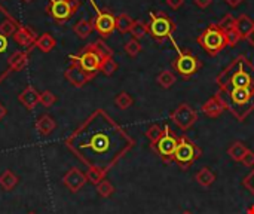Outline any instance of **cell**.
Instances as JSON below:
<instances>
[{
    "mask_svg": "<svg viewBox=\"0 0 254 214\" xmlns=\"http://www.w3.org/2000/svg\"><path fill=\"white\" fill-rule=\"evenodd\" d=\"M64 77L74 86V88H82L83 85H86L89 80H92L95 76L88 74L86 71H83L77 64L71 63L70 67L64 71Z\"/></svg>",
    "mask_w": 254,
    "mask_h": 214,
    "instance_id": "obj_15",
    "label": "cell"
},
{
    "mask_svg": "<svg viewBox=\"0 0 254 214\" xmlns=\"http://www.w3.org/2000/svg\"><path fill=\"white\" fill-rule=\"evenodd\" d=\"M92 30H94L92 22L88 21V19H80V21H77V22L74 24V27H73V31H74L76 36L80 37V39H86V37L91 34Z\"/></svg>",
    "mask_w": 254,
    "mask_h": 214,
    "instance_id": "obj_26",
    "label": "cell"
},
{
    "mask_svg": "<svg viewBox=\"0 0 254 214\" xmlns=\"http://www.w3.org/2000/svg\"><path fill=\"white\" fill-rule=\"evenodd\" d=\"M249 152V147L243 143V142H234L232 144H231V147L228 149V155L234 159V161H237V162H241L243 161V158H244V155Z\"/></svg>",
    "mask_w": 254,
    "mask_h": 214,
    "instance_id": "obj_25",
    "label": "cell"
},
{
    "mask_svg": "<svg viewBox=\"0 0 254 214\" xmlns=\"http://www.w3.org/2000/svg\"><path fill=\"white\" fill-rule=\"evenodd\" d=\"M28 54L30 51H21V49H16L12 55H10V60H9V67H10V71H21L27 67L28 64Z\"/></svg>",
    "mask_w": 254,
    "mask_h": 214,
    "instance_id": "obj_19",
    "label": "cell"
},
{
    "mask_svg": "<svg viewBox=\"0 0 254 214\" xmlns=\"http://www.w3.org/2000/svg\"><path fill=\"white\" fill-rule=\"evenodd\" d=\"M246 167H249V168H254V152L253 150H250L249 149V152L244 155V158H243V161H241Z\"/></svg>",
    "mask_w": 254,
    "mask_h": 214,
    "instance_id": "obj_41",
    "label": "cell"
},
{
    "mask_svg": "<svg viewBox=\"0 0 254 214\" xmlns=\"http://www.w3.org/2000/svg\"><path fill=\"white\" fill-rule=\"evenodd\" d=\"M21 24L0 4V83L9 76L10 67L9 60L13 52H10L9 39L13 36Z\"/></svg>",
    "mask_w": 254,
    "mask_h": 214,
    "instance_id": "obj_4",
    "label": "cell"
},
{
    "mask_svg": "<svg viewBox=\"0 0 254 214\" xmlns=\"http://www.w3.org/2000/svg\"><path fill=\"white\" fill-rule=\"evenodd\" d=\"M79 7L80 0H49L46 12L55 22L64 24L77 12Z\"/></svg>",
    "mask_w": 254,
    "mask_h": 214,
    "instance_id": "obj_9",
    "label": "cell"
},
{
    "mask_svg": "<svg viewBox=\"0 0 254 214\" xmlns=\"http://www.w3.org/2000/svg\"><path fill=\"white\" fill-rule=\"evenodd\" d=\"M235 22H237V18L235 16H232L231 13H228V15H225L220 21H219V28L220 30H223L225 33L226 31H229V30H232V28H235Z\"/></svg>",
    "mask_w": 254,
    "mask_h": 214,
    "instance_id": "obj_37",
    "label": "cell"
},
{
    "mask_svg": "<svg viewBox=\"0 0 254 214\" xmlns=\"http://www.w3.org/2000/svg\"><path fill=\"white\" fill-rule=\"evenodd\" d=\"M149 33L153 39L162 42L164 39H171L173 37V31H174V24L173 21L164 15V13H155L150 12V22L147 25Z\"/></svg>",
    "mask_w": 254,
    "mask_h": 214,
    "instance_id": "obj_11",
    "label": "cell"
},
{
    "mask_svg": "<svg viewBox=\"0 0 254 214\" xmlns=\"http://www.w3.org/2000/svg\"><path fill=\"white\" fill-rule=\"evenodd\" d=\"M229 110L240 122L254 110V88H235L217 92Z\"/></svg>",
    "mask_w": 254,
    "mask_h": 214,
    "instance_id": "obj_3",
    "label": "cell"
},
{
    "mask_svg": "<svg viewBox=\"0 0 254 214\" xmlns=\"http://www.w3.org/2000/svg\"><path fill=\"white\" fill-rule=\"evenodd\" d=\"M249 214H254V206H253V207H250V209H249Z\"/></svg>",
    "mask_w": 254,
    "mask_h": 214,
    "instance_id": "obj_47",
    "label": "cell"
},
{
    "mask_svg": "<svg viewBox=\"0 0 254 214\" xmlns=\"http://www.w3.org/2000/svg\"><path fill=\"white\" fill-rule=\"evenodd\" d=\"M34 127H36V130H37V133L40 134V136H49L54 130H55V127H57V124H55V121L52 119V116H49V115H42L37 121H36V124H34Z\"/></svg>",
    "mask_w": 254,
    "mask_h": 214,
    "instance_id": "obj_20",
    "label": "cell"
},
{
    "mask_svg": "<svg viewBox=\"0 0 254 214\" xmlns=\"http://www.w3.org/2000/svg\"><path fill=\"white\" fill-rule=\"evenodd\" d=\"M177 146H179V137L170 130L168 125H165L164 127V134L150 147L162 159V162L170 164V162H174V153H176Z\"/></svg>",
    "mask_w": 254,
    "mask_h": 214,
    "instance_id": "obj_8",
    "label": "cell"
},
{
    "mask_svg": "<svg viewBox=\"0 0 254 214\" xmlns=\"http://www.w3.org/2000/svg\"><path fill=\"white\" fill-rule=\"evenodd\" d=\"M182 214H193V213H192V212H189V210H186V212H183Z\"/></svg>",
    "mask_w": 254,
    "mask_h": 214,
    "instance_id": "obj_48",
    "label": "cell"
},
{
    "mask_svg": "<svg viewBox=\"0 0 254 214\" xmlns=\"http://www.w3.org/2000/svg\"><path fill=\"white\" fill-rule=\"evenodd\" d=\"M193 3H195L196 6H199V7L205 9V7H208V6L213 3V0H193Z\"/></svg>",
    "mask_w": 254,
    "mask_h": 214,
    "instance_id": "obj_43",
    "label": "cell"
},
{
    "mask_svg": "<svg viewBox=\"0 0 254 214\" xmlns=\"http://www.w3.org/2000/svg\"><path fill=\"white\" fill-rule=\"evenodd\" d=\"M28 214H36V213H28Z\"/></svg>",
    "mask_w": 254,
    "mask_h": 214,
    "instance_id": "obj_50",
    "label": "cell"
},
{
    "mask_svg": "<svg viewBox=\"0 0 254 214\" xmlns=\"http://www.w3.org/2000/svg\"><path fill=\"white\" fill-rule=\"evenodd\" d=\"M183 3H185V0H167V4L171 9H179Z\"/></svg>",
    "mask_w": 254,
    "mask_h": 214,
    "instance_id": "obj_42",
    "label": "cell"
},
{
    "mask_svg": "<svg viewBox=\"0 0 254 214\" xmlns=\"http://www.w3.org/2000/svg\"><path fill=\"white\" fill-rule=\"evenodd\" d=\"M171 42L176 45V42H174L173 37H171ZM176 48H177L179 55H177V58L174 60L173 67H174V70H176L183 79H189V77H192L195 73H198V70L201 69V61L198 60V57H195V55L190 54L189 51H182L177 45H176Z\"/></svg>",
    "mask_w": 254,
    "mask_h": 214,
    "instance_id": "obj_10",
    "label": "cell"
},
{
    "mask_svg": "<svg viewBox=\"0 0 254 214\" xmlns=\"http://www.w3.org/2000/svg\"><path fill=\"white\" fill-rule=\"evenodd\" d=\"M55 101H57V97L54 95V92H51V91H43V92H40V104L43 106V107H51V106H54L55 104Z\"/></svg>",
    "mask_w": 254,
    "mask_h": 214,
    "instance_id": "obj_38",
    "label": "cell"
},
{
    "mask_svg": "<svg viewBox=\"0 0 254 214\" xmlns=\"http://www.w3.org/2000/svg\"><path fill=\"white\" fill-rule=\"evenodd\" d=\"M68 60L71 63L77 64L83 71H86L88 74H92V76H95L100 71V67H101V63H103V58L95 51L94 43L86 45L79 54L70 55Z\"/></svg>",
    "mask_w": 254,
    "mask_h": 214,
    "instance_id": "obj_7",
    "label": "cell"
},
{
    "mask_svg": "<svg viewBox=\"0 0 254 214\" xmlns=\"http://www.w3.org/2000/svg\"><path fill=\"white\" fill-rule=\"evenodd\" d=\"M202 156V150L198 144H195L189 137H179V146L174 153V162L183 170H189V167Z\"/></svg>",
    "mask_w": 254,
    "mask_h": 214,
    "instance_id": "obj_5",
    "label": "cell"
},
{
    "mask_svg": "<svg viewBox=\"0 0 254 214\" xmlns=\"http://www.w3.org/2000/svg\"><path fill=\"white\" fill-rule=\"evenodd\" d=\"M149 33L147 24H144L143 21H134L132 27H131V34L134 36V39H143L146 34Z\"/></svg>",
    "mask_w": 254,
    "mask_h": 214,
    "instance_id": "obj_33",
    "label": "cell"
},
{
    "mask_svg": "<svg viewBox=\"0 0 254 214\" xmlns=\"http://www.w3.org/2000/svg\"><path fill=\"white\" fill-rule=\"evenodd\" d=\"M134 21L129 15L127 13H121L118 18H116V28L121 31V33H128L131 31V27H132Z\"/></svg>",
    "mask_w": 254,
    "mask_h": 214,
    "instance_id": "obj_27",
    "label": "cell"
},
{
    "mask_svg": "<svg viewBox=\"0 0 254 214\" xmlns=\"http://www.w3.org/2000/svg\"><path fill=\"white\" fill-rule=\"evenodd\" d=\"M55 45H57V42H55V39L52 37V34H49V33L40 34V36L36 39V42H34V46H36L39 51L45 52V54L51 52V51L55 48Z\"/></svg>",
    "mask_w": 254,
    "mask_h": 214,
    "instance_id": "obj_21",
    "label": "cell"
},
{
    "mask_svg": "<svg viewBox=\"0 0 254 214\" xmlns=\"http://www.w3.org/2000/svg\"><path fill=\"white\" fill-rule=\"evenodd\" d=\"M12 39H13L15 43L19 45L21 48L30 49V48H34V42H36L37 36H36V33H34L28 25H22V24H21V25L16 28V31L13 33Z\"/></svg>",
    "mask_w": 254,
    "mask_h": 214,
    "instance_id": "obj_16",
    "label": "cell"
},
{
    "mask_svg": "<svg viewBox=\"0 0 254 214\" xmlns=\"http://www.w3.org/2000/svg\"><path fill=\"white\" fill-rule=\"evenodd\" d=\"M171 119L182 131H188L189 128H192L196 124L198 113L188 103H183L171 113Z\"/></svg>",
    "mask_w": 254,
    "mask_h": 214,
    "instance_id": "obj_13",
    "label": "cell"
},
{
    "mask_svg": "<svg viewBox=\"0 0 254 214\" xmlns=\"http://www.w3.org/2000/svg\"><path fill=\"white\" fill-rule=\"evenodd\" d=\"M95 188H97L98 195L103 197V198H110L115 194V186L107 179H104L103 182H100Z\"/></svg>",
    "mask_w": 254,
    "mask_h": 214,
    "instance_id": "obj_31",
    "label": "cell"
},
{
    "mask_svg": "<svg viewBox=\"0 0 254 214\" xmlns=\"http://www.w3.org/2000/svg\"><path fill=\"white\" fill-rule=\"evenodd\" d=\"M162 134H164V128H162L161 125H158V124L150 125V127L147 128V131H146V137L149 139L150 146H152V144H155V143L161 139V136H162Z\"/></svg>",
    "mask_w": 254,
    "mask_h": 214,
    "instance_id": "obj_30",
    "label": "cell"
},
{
    "mask_svg": "<svg viewBox=\"0 0 254 214\" xmlns=\"http://www.w3.org/2000/svg\"><path fill=\"white\" fill-rule=\"evenodd\" d=\"M94 48H95V51L100 54V57H101L103 60H104V58H112V57H113L112 48L107 46V45L104 43V40H97V42H94Z\"/></svg>",
    "mask_w": 254,
    "mask_h": 214,
    "instance_id": "obj_35",
    "label": "cell"
},
{
    "mask_svg": "<svg viewBox=\"0 0 254 214\" xmlns=\"http://www.w3.org/2000/svg\"><path fill=\"white\" fill-rule=\"evenodd\" d=\"M198 43L202 46L204 51H207L210 55H217L220 51H223L228 46L226 33L219 28V25H210L199 37Z\"/></svg>",
    "mask_w": 254,
    "mask_h": 214,
    "instance_id": "obj_6",
    "label": "cell"
},
{
    "mask_svg": "<svg viewBox=\"0 0 254 214\" xmlns=\"http://www.w3.org/2000/svg\"><path fill=\"white\" fill-rule=\"evenodd\" d=\"M226 3H228L229 6H232V7H237L240 3H243V0H226Z\"/></svg>",
    "mask_w": 254,
    "mask_h": 214,
    "instance_id": "obj_44",
    "label": "cell"
},
{
    "mask_svg": "<svg viewBox=\"0 0 254 214\" xmlns=\"http://www.w3.org/2000/svg\"><path fill=\"white\" fill-rule=\"evenodd\" d=\"M156 80H158V83L162 88L168 89V88H171L176 83V74L173 71H170V70H164V71L159 73V76H158Z\"/></svg>",
    "mask_w": 254,
    "mask_h": 214,
    "instance_id": "obj_28",
    "label": "cell"
},
{
    "mask_svg": "<svg viewBox=\"0 0 254 214\" xmlns=\"http://www.w3.org/2000/svg\"><path fill=\"white\" fill-rule=\"evenodd\" d=\"M195 180H196L202 188H210V186L216 182V174H214L208 167H204V168H201V170L196 173Z\"/></svg>",
    "mask_w": 254,
    "mask_h": 214,
    "instance_id": "obj_24",
    "label": "cell"
},
{
    "mask_svg": "<svg viewBox=\"0 0 254 214\" xmlns=\"http://www.w3.org/2000/svg\"><path fill=\"white\" fill-rule=\"evenodd\" d=\"M243 185L246 186V189L254 197V168H252V171L246 176V179L243 180Z\"/></svg>",
    "mask_w": 254,
    "mask_h": 214,
    "instance_id": "obj_39",
    "label": "cell"
},
{
    "mask_svg": "<svg viewBox=\"0 0 254 214\" xmlns=\"http://www.w3.org/2000/svg\"><path fill=\"white\" fill-rule=\"evenodd\" d=\"M226 39H228V45L234 46V45H237V43L240 42V39H243V37H241V34H240L235 28H232V30L226 31Z\"/></svg>",
    "mask_w": 254,
    "mask_h": 214,
    "instance_id": "obj_40",
    "label": "cell"
},
{
    "mask_svg": "<svg viewBox=\"0 0 254 214\" xmlns=\"http://www.w3.org/2000/svg\"><path fill=\"white\" fill-rule=\"evenodd\" d=\"M18 101H19L27 110H33V109L39 104V101H40V92H39L34 86L28 85V86L18 95Z\"/></svg>",
    "mask_w": 254,
    "mask_h": 214,
    "instance_id": "obj_18",
    "label": "cell"
},
{
    "mask_svg": "<svg viewBox=\"0 0 254 214\" xmlns=\"http://www.w3.org/2000/svg\"><path fill=\"white\" fill-rule=\"evenodd\" d=\"M216 82L220 91L235 88H254V64H252L246 57L240 55L220 74H217Z\"/></svg>",
    "mask_w": 254,
    "mask_h": 214,
    "instance_id": "obj_2",
    "label": "cell"
},
{
    "mask_svg": "<svg viewBox=\"0 0 254 214\" xmlns=\"http://www.w3.org/2000/svg\"><path fill=\"white\" fill-rule=\"evenodd\" d=\"M246 39H247V40H249V42H250V43H252V45L254 46V28H253V31H252V33H250V34H249Z\"/></svg>",
    "mask_w": 254,
    "mask_h": 214,
    "instance_id": "obj_46",
    "label": "cell"
},
{
    "mask_svg": "<svg viewBox=\"0 0 254 214\" xmlns=\"http://www.w3.org/2000/svg\"><path fill=\"white\" fill-rule=\"evenodd\" d=\"M225 110H226V106L219 94H216L207 103L202 104V113L208 118H219Z\"/></svg>",
    "mask_w": 254,
    "mask_h": 214,
    "instance_id": "obj_17",
    "label": "cell"
},
{
    "mask_svg": "<svg viewBox=\"0 0 254 214\" xmlns=\"http://www.w3.org/2000/svg\"><path fill=\"white\" fill-rule=\"evenodd\" d=\"M91 4L94 6L97 15L95 18H92V27L94 30H97V33L103 37H109L115 30H116V16L109 12V10H103L97 6V3L94 0H91Z\"/></svg>",
    "mask_w": 254,
    "mask_h": 214,
    "instance_id": "obj_12",
    "label": "cell"
},
{
    "mask_svg": "<svg viewBox=\"0 0 254 214\" xmlns=\"http://www.w3.org/2000/svg\"><path fill=\"white\" fill-rule=\"evenodd\" d=\"M18 182H19V177L13 171H10V170H4L0 174V188L3 191H6V192L12 191L18 185Z\"/></svg>",
    "mask_w": 254,
    "mask_h": 214,
    "instance_id": "obj_22",
    "label": "cell"
},
{
    "mask_svg": "<svg viewBox=\"0 0 254 214\" xmlns=\"http://www.w3.org/2000/svg\"><path fill=\"white\" fill-rule=\"evenodd\" d=\"M134 146V139L103 109L91 113L65 139V147L82 164L106 174Z\"/></svg>",
    "mask_w": 254,
    "mask_h": 214,
    "instance_id": "obj_1",
    "label": "cell"
},
{
    "mask_svg": "<svg viewBox=\"0 0 254 214\" xmlns=\"http://www.w3.org/2000/svg\"><path fill=\"white\" fill-rule=\"evenodd\" d=\"M125 52L129 55V57H137L140 52H141V45L137 39H129L127 43H125Z\"/></svg>",
    "mask_w": 254,
    "mask_h": 214,
    "instance_id": "obj_36",
    "label": "cell"
},
{
    "mask_svg": "<svg viewBox=\"0 0 254 214\" xmlns=\"http://www.w3.org/2000/svg\"><path fill=\"white\" fill-rule=\"evenodd\" d=\"M254 28V21L250 19V16L247 15H241L237 18V22H235V30L241 34V37H247Z\"/></svg>",
    "mask_w": 254,
    "mask_h": 214,
    "instance_id": "obj_23",
    "label": "cell"
},
{
    "mask_svg": "<svg viewBox=\"0 0 254 214\" xmlns=\"http://www.w3.org/2000/svg\"><path fill=\"white\" fill-rule=\"evenodd\" d=\"M132 103H134L132 97H131L128 92H125V91L119 92V94L116 95V98H115V104H116L119 109H122V110L129 109V107L132 106Z\"/></svg>",
    "mask_w": 254,
    "mask_h": 214,
    "instance_id": "obj_29",
    "label": "cell"
},
{
    "mask_svg": "<svg viewBox=\"0 0 254 214\" xmlns=\"http://www.w3.org/2000/svg\"><path fill=\"white\" fill-rule=\"evenodd\" d=\"M6 115H7V110H6V107L0 103V121H1Z\"/></svg>",
    "mask_w": 254,
    "mask_h": 214,
    "instance_id": "obj_45",
    "label": "cell"
},
{
    "mask_svg": "<svg viewBox=\"0 0 254 214\" xmlns=\"http://www.w3.org/2000/svg\"><path fill=\"white\" fill-rule=\"evenodd\" d=\"M118 70V63L112 58H104L103 63H101V67H100V71L106 76H112L115 71Z\"/></svg>",
    "mask_w": 254,
    "mask_h": 214,
    "instance_id": "obj_34",
    "label": "cell"
},
{
    "mask_svg": "<svg viewBox=\"0 0 254 214\" xmlns=\"http://www.w3.org/2000/svg\"><path fill=\"white\" fill-rule=\"evenodd\" d=\"M85 176H86L88 182L92 183V185H95V186L106 179V173L101 171V170H98V168H88V171L85 173Z\"/></svg>",
    "mask_w": 254,
    "mask_h": 214,
    "instance_id": "obj_32",
    "label": "cell"
},
{
    "mask_svg": "<svg viewBox=\"0 0 254 214\" xmlns=\"http://www.w3.org/2000/svg\"><path fill=\"white\" fill-rule=\"evenodd\" d=\"M86 182H88V179H86L85 173H82V171H80L79 168H76V167L70 168V170L65 173V176L63 177V185H64L70 192H73V194L79 192V191L85 186Z\"/></svg>",
    "mask_w": 254,
    "mask_h": 214,
    "instance_id": "obj_14",
    "label": "cell"
},
{
    "mask_svg": "<svg viewBox=\"0 0 254 214\" xmlns=\"http://www.w3.org/2000/svg\"><path fill=\"white\" fill-rule=\"evenodd\" d=\"M22 1H25V3H28V1H31V0H22Z\"/></svg>",
    "mask_w": 254,
    "mask_h": 214,
    "instance_id": "obj_49",
    "label": "cell"
}]
</instances>
